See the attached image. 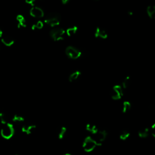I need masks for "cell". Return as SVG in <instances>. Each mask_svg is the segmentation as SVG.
Segmentation results:
<instances>
[{"mask_svg": "<svg viewBox=\"0 0 155 155\" xmlns=\"http://www.w3.org/2000/svg\"><path fill=\"white\" fill-rule=\"evenodd\" d=\"M0 121L3 123V124H5L8 123L9 117L7 114L4 112L0 113Z\"/></svg>", "mask_w": 155, "mask_h": 155, "instance_id": "obj_18", "label": "cell"}, {"mask_svg": "<svg viewBox=\"0 0 155 155\" xmlns=\"http://www.w3.org/2000/svg\"><path fill=\"white\" fill-rule=\"evenodd\" d=\"M64 155H72L71 154H70V153H66V154H64Z\"/></svg>", "mask_w": 155, "mask_h": 155, "instance_id": "obj_29", "label": "cell"}, {"mask_svg": "<svg viewBox=\"0 0 155 155\" xmlns=\"http://www.w3.org/2000/svg\"><path fill=\"white\" fill-rule=\"evenodd\" d=\"M66 54L69 58L76 60L81 57V56L82 55V52L79 49H78L74 46H69L66 49Z\"/></svg>", "mask_w": 155, "mask_h": 155, "instance_id": "obj_4", "label": "cell"}, {"mask_svg": "<svg viewBox=\"0 0 155 155\" xmlns=\"http://www.w3.org/2000/svg\"><path fill=\"white\" fill-rule=\"evenodd\" d=\"M86 130L90 133H92L93 135H95L98 131V130H99L97 128V127L92 124H87L86 125Z\"/></svg>", "mask_w": 155, "mask_h": 155, "instance_id": "obj_14", "label": "cell"}, {"mask_svg": "<svg viewBox=\"0 0 155 155\" xmlns=\"http://www.w3.org/2000/svg\"><path fill=\"white\" fill-rule=\"evenodd\" d=\"M3 35V31L1 29H0V38H1L2 37Z\"/></svg>", "mask_w": 155, "mask_h": 155, "instance_id": "obj_27", "label": "cell"}, {"mask_svg": "<svg viewBox=\"0 0 155 155\" xmlns=\"http://www.w3.org/2000/svg\"><path fill=\"white\" fill-rule=\"evenodd\" d=\"M94 135L95 138H93L96 143L97 146H100L106 139L107 133L105 130H98V131Z\"/></svg>", "mask_w": 155, "mask_h": 155, "instance_id": "obj_7", "label": "cell"}, {"mask_svg": "<svg viewBox=\"0 0 155 155\" xmlns=\"http://www.w3.org/2000/svg\"><path fill=\"white\" fill-rule=\"evenodd\" d=\"M61 3L63 4H68L69 3V0H62Z\"/></svg>", "mask_w": 155, "mask_h": 155, "instance_id": "obj_26", "label": "cell"}, {"mask_svg": "<svg viewBox=\"0 0 155 155\" xmlns=\"http://www.w3.org/2000/svg\"><path fill=\"white\" fill-rule=\"evenodd\" d=\"M44 26V23L41 21H38V22H37L35 24H33L32 26V30H35V29H41Z\"/></svg>", "mask_w": 155, "mask_h": 155, "instance_id": "obj_20", "label": "cell"}, {"mask_svg": "<svg viewBox=\"0 0 155 155\" xmlns=\"http://www.w3.org/2000/svg\"><path fill=\"white\" fill-rule=\"evenodd\" d=\"M0 47H1V41H0Z\"/></svg>", "mask_w": 155, "mask_h": 155, "instance_id": "obj_30", "label": "cell"}, {"mask_svg": "<svg viewBox=\"0 0 155 155\" xmlns=\"http://www.w3.org/2000/svg\"><path fill=\"white\" fill-rule=\"evenodd\" d=\"M61 16L59 13L52 12L48 14L44 19V23L51 27L57 26L60 24Z\"/></svg>", "mask_w": 155, "mask_h": 155, "instance_id": "obj_1", "label": "cell"}, {"mask_svg": "<svg viewBox=\"0 0 155 155\" xmlns=\"http://www.w3.org/2000/svg\"><path fill=\"white\" fill-rule=\"evenodd\" d=\"M147 13L150 18H153L154 17L155 13V6L153 5H150L147 7Z\"/></svg>", "mask_w": 155, "mask_h": 155, "instance_id": "obj_15", "label": "cell"}, {"mask_svg": "<svg viewBox=\"0 0 155 155\" xmlns=\"http://www.w3.org/2000/svg\"><path fill=\"white\" fill-rule=\"evenodd\" d=\"M123 96V89L120 85H116L113 87L111 96L113 100H119Z\"/></svg>", "mask_w": 155, "mask_h": 155, "instance_id": "obj_6", "label": "cell"}, {"mask_svg": "<svg viewBox=\"0 0 155 155\" xmlns=\"http://www.w3.org/2000/svg\"><path fill=\"white\" fill-rule=\"evenodd\" d=\"M12 121L14 122L19 123L23 122L24 121V118L22 116H20L19 115H15L12 118Z\"/></svg>", "mask_w": 155, "mask_h": 155, "instance_id": "obj_21", "label": "cell"}, {"mask_svg": "<svg viewBox=\"0 0 155 155\" xmlns=\"http://www.w3.org/2000/svg\"><path fill=\"white\" fill-rule=\"evenodd\" d=\"M67 132V129L65 127H62L61 128L60 130L58 132V138L60 139H62L64 138Z\"/></svg>", "mask_w": 155, "mask_h": 155, "instance_id": "obj_22", "label": "cell"}, {"mask_svg": "<svg viewBox=\"0 0 155 155\" xmlns=\"http://www.w3.org/2000/svg\"><path fill=\"white\" fill-rule=\"evenodd\" d=\"M130 84V76H127L125 78V79L122 81V89H127V88Z\"/></svg>", "mask_w": 155, "mask_h": 155, "instance_id": "obj_23", "label": "cell"}, {"mask_svg": "<svg viewBox=\"0 0 155 155\" xmlns=\"http://www.w3.org/2000/svg\"><path fill=\"white\" fill-rule=\"evenodd\" d=\"M81 74V72L79 71V70H77V71L73 72L71 75L69 76V81L70 82H73V81L76 80L80 77Z\"/></svg>", "mask_w": 155, "mask_h": 155, "instance_id": "obj_17", "label": "cell"}, {"mask_svg": "<svg viewBox=\"0 0 155 155\" xmlns=\"http://www.w3.org/2000/svg\"><path fill=\"white\" fill-rule=\"evenodd\" d=\"M130 132H129L128 131L124 130L121 132L120 136H119V138H120L121 140H125L126 139H127L130 137Z\"/></svg>", "mask_w": 155, "mask_h": 155, "instance_id": "obj_24", "label": "cell"}, {"mask_svg": "<svg viewBox=\"0 0 155 155\" xmlns=\"http://www.w3.org/2000/svg\"><path fill=\"white\" fill-rule=\"evenodd\" d=\"M131 103L129 101H125L123 103L122 105V112L123 113H126L127 111H129L131 109Z\"/></svg>", "mask_w": 155, "mask_h": 155, "instance_id": "obj_19", "label": "cell"}, {"mask_svg": "<svg viewBox=\"0 0 155 155\" xmlns=\"http://www.w3.org/2000/svg\"><path fill=\"white\" fill-rule=\"evenodd\" d=\"M35 129H36V125H24L23 126L21 130L23 132L29 135L35 130Z\"/></svg>", "mask_w": 155, "mask_h": 155, "instance_id": "obj_11", "label": "cell"}, {"mask_svg": "<svg viewBox=\"0 0 155 155\" xmlns=\"http://www.w3.org/2000/svg\"><path fill=\"white\" fill-rule=\"evenodd\" d=\"M150 133V131L149 128H144V129L140 130L138 131V135L140 138H145L149 136Z\"/></svg>", "mask_w": 155, "mask_h": 155, "instance_id": "obj_13", "label": "cell"}, {"mask_svg": "<svg viewBox=\"0 0 155 155\" xmlns=\"http://www.w3.org/2000/svg\"><path fill=\"white\" fill-rule=\"evenodd\" d=\"M133 14V12H131V11H129V12H128V15H132Z\"/></svg>", "mask_w": 155, "mask_h": 155, "instance_id": "obj_28", "label": "cell"}, {"mask_svg": "<svg viewBox=\"0 0 155 155\" xmlns=\"http://www.w3.org/2000/svg\"><path fill=\"white\" fill-rule=\"evenodd\" d=\"M26 3L30 5L32 7L35 6V0H26Z\"/></svg>", "mask_w": 155, "mask_h": 155, "instance_id": "obj_25", "label": "cell"}, {"mask_svg": "<svg viewBox=\"0 0 155 155\" xmlns=\"http://www.w3.org/2000/svg\"><path fill=\"white\" fill-rule=\"evenodd\" d=\"M30 14L32 17L34 18H41L44 17V12L43 10L41 8H39V7L34 6V7H32V8L30 9Z\"/></svg>", "mask_w": 155, "mask_h": 155, "instance_id": "obj_8", "label": "cell"}, {"mask_svg": "<svg viewBox=\"0 0 155 155\" xmlns=\"http://www.w3.org/2000/svg\"><path fill=\"white\" fill-rule=\"evenodd\" d=\"M0 41H1L2 44L8 47L12 46L14 44V42H15L12 37L9 36V35H6L4 34L3 35L2 37L0 38Z\"/></svg>", "mask_w": 155, "mask_h": 155, "instance_id": "obj_9", "label": "cell"}, {"mask_svg": "<svg viewBox=\"0 0 155 155\" xmlns=\"http://www.w3.org/2000/svg\"><path fill=\"white\" fill-rule=\"evenodd\" d=\"M14 133H15V129L12 124L8 122L3 124V127L1 129V135L3 138L6 139H10L13 136Z\"/></svg>", "mask_w": 155, "mask_h": 155, "instance_id": "obj_2", "label": "cell"}, {"mask_svg": "<svg viewBox=\"0 0 155 155\" xmlns=\"http://www.w3.org/2000/svg\"><path fill=\"white\" fill-rule=\"evenodd\" d=\"M95 36L96 38H100L102 39H106L108 37V34L104 29L100 27H98L95 30Z\"/></svg>", "mask_w": 155, "mask_h": 155, "instance_id": "obj_10", "label": "cell"}, {"mask_svg": "<svg viewBox=\"0 0 155 155\" xmlns=\"http://www.w3.org/2000/svg\"><path fill=\"white\" fill-rule=\"evenodd\" d=\"M78 29V28L77 26H73L71 27L68 28V29L66 31V33L68 35L69 37H72L77 32Z\"/></svg>", "mask_w": 155, "mask_h": 155, "instance_id": "obj_16", "label": "cell"}, {"mask_svg": "<svg viewBox=\"0 0 155 155\" xmlns=\"http://www.w3.org/2000/svg\"><path fill=\"white\" fill-rule=\"evenodd\" d=\"M17 20L18 21V27H26L27 26V23L25 18L21 15H18L17 17Z\"/></svg>", "mask_w": 155, "mask_h": 155, "instance_id": "obj_12", "label": "cell"}, {"mask_svg": "<svg viewBox=\"0 0 155 155\" xmlns=\"http://www.w3.org/2000/svg\"><path fill=\"white\" fill-rule=\"evenodd\" d=\"M66 31L61 28H55L50 32V36L55 41H60L64 39Z\"/></svg>", "mask_w": 155, "mask_h": 155, "instance_id": "obj_5", "label": "cell"}, {"mask_svg": "<svg viewBox=\"0 0 155 155\" xmlns=\"http://www.w3.org/2000/svg\"><path fill=\"white\" fill-rule=\"evenodd\" d=\"M97 146L96 143L94 139L91 136H87L84 140L82 144V148L86 152H92Z\"/></svg>", "mask_w": 155, "mask_h": 155, "instance_id": "obj_3", "label": "cell"}]
</instances>
